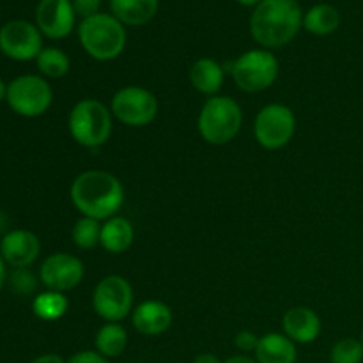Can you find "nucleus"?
Masks as SVG:
<instances>
[{"instance_id": "nucleus-1", "label": "nucleus", "mask_w": 363, "mask_h": 363, "mask_svg": "<svg viewBox=\"0 0 363 363\" xmlns=\"http://www.w3.org/2000/svg\"><path fill=\"white\" fill-rule=\"evenodd\" d=\"M69 199L82 216L105 222L121 211L126 191L116 174L108 170H85L71 183Z\"/></svg>"}, {"instance_id": "nucleus-2", "label": "nucleus", "mask_w": 363, "mask_h": 363, "mask_svg": "<svg viewBox=\"0 0 363 363\" xmlns=\"http://www.w3.org/2000/svg\"><path fill=\"white\" fill-rule=\"evenodd\" d=\"M303 28V11L298 0H262L250 14V34L261 48L289 45Z\"/></svg>"}, {"instance_id": "nucleus-3", "label": "nucleus", "mask_w": 363, "mask_h": 363, "mask_svg": "<svg viewBox=\"0 0 363 363\" xmlns=\"http://www.w3.org/2000/svg\"><path fill=\"white\" fill-rule=\"evenodd\" d=\"M78 41L84 52L98 62L123 55L128 43L126 27L112 13H98L78 23Z\"/></svg>"}, {"instance_id": "nucleus-4", "label": "nucleus", "mask_w": 363, "mask_h": 363, "mask_svg": "<svg viewBox=\"0 0 363 363\" xmlns=\"http://www.w3.org/2000/svg\"><path fill=\"white\" fill-rule=\"evenodd\" d=\"M243 128V110L230 96H211L204 101L197 117L202 140L211 145L230 144Z\"/></svg>"}, {"instance_id": "nucleus-5", "label": "nucleus", "mask_w": 363, "mask_h": 363, "mask_svg": "<svg viewBox=\"0 0 363 363\" xmlns=\"http://www.w3.org/2000/svg\"><path fill=\"white\" fill-rule=\"evenodd\" d=\"M71 138L85 149H99L110 140L113 131V116L110 106L98 99H80L67 117Z\"/></svg>"}, {"instance_id": "nucleus-6", "label": "nucleus", "mask_w": 363, "mask_h": 363, "mask_svg": "<svg viewBox=\"0 0 363 363\" xmlns=\"http://www.w3.org/2000/svg\"><path fill=\"white\" fill-rule=\"evenodd\" d=\"M280 74V62L272 50L252 48L230 64L234 85L247 94H259L273 87Z\"/></svg>"}, {"instance_id": "nucleus-7", "label": "nucleus", "mask_w": 363, "mask_h": 363, "mask_svg": "<svg viewBox=\"0 0 363 363\" xmlns=\"http://www.w3.org/2000/svg\"><path fill=\"white\" fill-rule=\"evenodd\" d=\"M6 103L16 116L35 119L53 103V89L41 74H20L7 84Z\"/></svg>"}, {"instance_id": "nucleus-8", "label": "nucleus", "mask_w": 363, "mask_h": 363, "mask_svg": "<svg viewBox=\"0 0 363 363\" xmlns=\"http://www.w3.org/2000/svg\"><path fill=\"white\" fill-rule=\"evenodd\" d=\"M298 121L293 108L282 103H268L257 112L254 121V137L266 151H279L296 135Z\"/></svg>"}, {"instance_id": "nucleus-9", "label": "nucleus", "mask_w": 363, "mask_h": 363, "mask_svg": "<svg viewBox=\"0 0 363 363\" xmlns=\"http://www.w3.org/2000/svg\"><path fill=\"white\" fill-rule=\"evenodd\" d=\"M92 311L105 323H123L135 308V291L130 280L121 275H108L96 284L92 291Z\"/></svg>"}, {"instance_id": "nucleus-10", "label": "nucleus", "mask_w": 363, "mask_h": 363, "mask_svg": "<svg viewBox=\"0 0 363 363\" xmlns=\"http://www.w3.org/2000/svg\"><path fill=\"white\" fill-rule=\"evenodd\" d=\"M158 98L140 85L121 87L110 101L113 119L128 128H145L158 116Z\"/></svg>"}, {"instance_id": "nucleus-11", "label": "nucleus", "mask_w": 363, "mask_h": 363, "mask_svg": "<svg viewBox=\"0 0 363 363\" xmlns=\"http://www.w3.org/2000/svg\"><path fill=\"white\" fill-rule=\"evenodd\" d=\"M43 34L27 20H11L0 27V52L16 62H30L41 53Z\"/></svg>"}, {"instance_id": "nucleus-12", "label": "nucleus", "mask_w": 363, "mask_h": 363, "mask_svg": "<svg viewBox=\"0 0 363 363\" xmlns=\"http://www.w3.org/2000/svg\"><path fill=\"white\" fill-rule=\"evenodd\" d=\"M84 277V261L67 252H55V254L48 255L39 268V282L46 289L59 291V293L77 289Z\"/></svg>"}, {"instance_id": "nucleus-13", "label": "nucleus", "mask_w": 363, "mask_h": 363, "mask_svg": "<svg viewBox=\"0 0 363 363\" xmlns=\"http://www.w3.org/2000/svg\"><path fill=\"white\" fill-rule=\"evenodd\" d=\"M35 25L48 39H64L77 27L73 0H39L35 6Z\"/></svg>"}, {"instance_id": "nucleus-14", "label": "nucleus", "mask_w": 363, "mask_h": 363, "mask_svg": "<svg viewBox=\"0 0 363 363\" xmlns=\"http://www.w3.org/2000/svg\"><path fill=\"white\" fill-rule=\"evenodd\" d=\"M41 254V241L38 234L27 229H11L0 238V255L13 269L30 268Z\"/></svg>"}, {"instance_id": "nucleus-15", "label": "nucleus", "mask_w": 363, "mask_h": 363, "mask_svg": "<svg viewBox=\"0 0 363 363\" xmlns=\"http://www.w3.org/2000/svg\"><path fill=\"white\" fill-rule=\"evenodd\" d=\"M172 308L160 300H145L131 312V325L135 332L144 337L163 335L172 326Z\"/></svg>"}, {"instance_id": "nucleus-16", "label": "nucleus", "mask_w": 363, "mask_h": 363, "mask_svg": "<svg viewBox=\"0 0 363 363\" xmlns=\"http://www.w3.org/2000/svg\"><path fill=\"white\" fill-rule=\"evenodd\" d=\"M323 332L321 318L308 307H293L282 315V333L289 337L294 344H312L319 339Z\"/></svg>"}, {"instance_id": "nucleus-17", "label": "nucleus", "mask_w": 363, "mask_h": 363, "mask_svg": "<svg viewBox=\"0 0 363 363\" xmlns=\"http://www.w3.org/2000/svg\"><path fill=\"white\" fill-rule=\"evenodd\" d=\"M225 82V69L218 60L211 57H201L190 67V84L201 94L218 96Z\"/></svg>"}, {"instance_id": "nucleus-18", "label": "nucleus", "mask_w": 363, "mask_h": 363, "mask_svg": "<svg viewBox=\"0 0 363 363\" xmlns=\"http://www.w3.org/2000/svg\"><path fill=\"white\" fill-rule=\"evenodd\" d=\"M135 241V227L126 216H112L101 223V238L99 247L112 255L124 254L131 248Z\"/></svg>"}, {"instance_id": "nucleus-19", "label": "nucleus", "mask_w": 363, "mask_h": 363, "mask_svg": "<svg viewBox=\"0 0 363 363\" xmlns=\"http://www.w3.org/2000/svg\"><path fill=\"white\" fill-rule=\"evenodd\" d=\"M254 358L259 363H296L298 347L284 333L269 332L259 339Z\"/></svg>"}, {"instance_id": "nucleus-20", "label": "nucleus", "mask_w": 363, "mask_h": 363, "mask_svg": "<svg viewBox=\"0 0 363 363\" xmlns=\"http://www.w3.org/2000/svg\"><path fill=\"white\" fill-rule=\"evenodd\" d=\"M160 0H110V13L124 27H142L156 16Z\"/></svg>"}, {"instance_id": "nucleus-21", "label": "nucleus", "mask_w": 363, "mask_h": 363, "mask_svg": "<svg viewBox=\"0 0 363 363\" xmlns=\"http://www.w3.org/2000/svg\"><path fill=\"white\" fill-rule=\"evenodd\" d=\"M340 13L332 4H315L303 13V28L312 35L325 38L332 35L340 27Z\"/></svg>"}, {"instance_id": "nucleus-22", "label": "nucleus", "mask_w": 363, "mask_h": 363, "mask_svg": "<svg viewBox=\"0 0 363 363\" xmlns=\"http://www.w3.org/2000/svg\"><path fill=\"white\" fill-rule=\"evenodd\" d=\"M128 347V332L121 323H105L94 337V350L108 360L119 358Z\"/></svg>"}, {"instance_id": "nucleus-23", "label": "nucleus", "mask_w": 363, "mask_h": 363, "mask_svg": "<svg viewBox=\"0 0 363 363\" xmlns=\"http://www.w3.org/2000/svg\"><path fill=\"white\" fill-rule=\"evenodd\" d=\"M67 311H69V300H67L66 293L46 289L35 294L32 300V312L39 321L55 323L62 319Z\"/></svg>"}, {"instance_id": "nucleus-24", "label": "nucleus", "mask_w": 363, "mask_h": 363, "mask_svg": "<svg viewBox=\"0 0 363 363\" xmlns=\"http://www.w3.org/2000/svg\"><path fill=\"white\" fill-rule=\"evenodd\" d=\"M35 66H38L39 74L43 78L59 80V78H64L69 73L71 60L64 50L57 48V46H46L35 59Z\"/></svg>"}, {"instance_id": "nucleus-25", "label": "nucleus", "mask_w": 363, "mask_h": 363, "mask_svg": "<svg viewBox=\"0 0 363 363\" xmlns=\"http://www.w3.org/2000/svg\"><path fill=\"white\" fill-rule=\"evenodd\" d=\"M101 223L99 220L89 218V216H82L80 220H77L71 230L74 247L80 250H92L98 247L99 238H101Z\"/></svg>"}, {"instance_id": "nucleus-26", "label": "nucleus", "mask_w": 363, "mask_h": 363, "mask_svg": "<svg viewBox=\"0 0 363 363\" xmlns=\"http://www.w3.org/2000/svg\"><path fill=\"white\" fill-rule=\"evenodd\" d=\"M363 344L360 339L346 337L335 342L330 350V363H362Z\"/></svg>"}, {"instance_id": "nucleus-27", "label": "nucleus", "mask_w": 363, "mask_h": 363, "mask_svg": "<svg viewBox=\"0 0 363 363\" xmlns=\"http://www.w3.org/2000/svg\"><path fill=\"white\" fill-rule=\"evenodd\" d=\"M7 284L18 296H30L38 291L39 279L28 268H16L7 275Z\"/></svg>"}, {"instance_id": "nucleus-28", "label": "nucleus", "mask_w": 363, "mask_h": 363, "mask_svg": "<svg viewBox=\"0 0 363 363\" xmlns=\"http://www.w3.org/2000/svg\"><path fill=\"white\" fill-rule=\"evenodd\" d=\"M259 339H261V337H257L254 332H250V330H241V332L236 333V337H234V346H236V350L240 351L241 354H250L255 353V350H257Z\"/></svg>"}, {"instance_id": "nucleus-29", "label": "nucleus", "mask_w": 363, "mask_h": 363, "mask_svg": "<svg viewBox=\"0 0 363 363\" xmlns=\"http://www.w3.org/2000/svg\"><path fill=\"white\" fill-rule=\"evenodd\" d=\"M99 6H101V0H73L74 13H77V16H80L82 20L101 13V11H99Z\"/></svg>"}, {"instance_id": "nucleus-30", "label": "nucleus", "mask_w": 363, "mask_h": 363, "mask_svg": "<svg viewBox=\"0 0 363 363\" xmlns=\"http://www.w3.org/2000/svg\"><path fill=\"white\" fill-rule=\"evenodd\" d=\"M67 363H112L108 358H105L103 354H99L96 350H85L78 351V353L71 354L67 358Z\"/></svg>"}, {"instance_id": "nucleus-31", "label": "nucleus", "mask_w": 363, "mask_h": 363, "mask_svg": "<svg viewBox=\"0 0 363 363\" xmlns=\"http://www.w3.org/2000/svg\"><path fill=\"white\" fill-rule=\"evenodd\" d=\"M30 363H67V360H64L60 354H55V353H46V354H41V357L34 358Z\"/></svg>"}, {"instance_id": "nucleus-32", "label": "nucleus", "mask_w": 363, "mask_h": 363, "mask_svg": "<svg viewBox=\"0 0 363 363\" xmlns=\"http://www.w3.org/2000/svg\"><path fill=\"white\" fill-rule=\"evenodd\" d=\"M191 363H223V360H220V358L213 353H201L194 358Z\"/></svg>"}, {"instance_id": "nucleus-33", "label": "nucleus", "mask_w": 363, "mask_h": 363, "mask_svg": "<svg viewBox=\"0 0 363 363\" xmlns=\"http://www.w3.org/2000/svg\"><path fill=\"white\" fill-rule=\"evenodd\" d=\"M223 363H259L255 360L254 357H250V354H233V357H229L227 360H223Z\"/></svg>"}, {"instance_id": "nucleus-34", "label": "nucleus", "mask_w": 363, "mask_h": 363, "mask_svg": "<svg viewBox=\"0 0 363 363\" xmlns=\"http://www.w3.org/2000/svg\"><path fill=\"white\" fill-rule=\"evenodd\" d=\"M9 230V216H7V213L4 209H0V238L6 236Z\"/></svg>"}, {"instance_id": "nucleus-35", "label": "nucleus", "mask_w": 363, "mask_h": 363, "mask_svg": "<svg viewBox=\"0 0 363 363\" xmlns=\"http://www.w3.org/2000/svg\"><path fill=\"white\" fill-rule=\"evenodd\" d=\"M6 261L2 259V255H0V293H2L4 286H6L7 282V269H6Z\"/></svg>"}, {"instance_id": "nucleus-36", "label": "nucleus", "mask_w": 363, "mask_h": 363, "mask_svg": "<svg viewBox=\"0 0 363 363\" xmlns=\"http://www.w3.org/2000/svg\"><path fill=\"white\" fill-rule=\"evenodd\" d=\"M236 2L240 4V6H245V7H255V6H259L262 0H236Z\"/></svg>"}, {"instance_id": "nucleus-37", "label": "nucleus", "mask_w": 363, "mask_h": 363, "mask_svg": "<svg viewBox=\"0 0 363 363\" xmlns=\"http://www.w3.org/2000/svg\"><path fill=\"white\" fill-rule=\"evenodd\" d=\"M6 96H7V84L0 78V103L6 101Z\"/></svg>"}, {"instance_id": "nucleus-38", "label": "nucleus", "mask_w": 363, "mask_h": 363, "mask_svg": "<svg viewBox=\"0 0 363 363\" xmlns=\"http://www.w3.org/2000/svg\"><path fill=\"white\" fill-rule=\"evenodd\" d=\"M360 340H362V344H363V330H362V335H360Z\"/></svg>"}]
</instances>
